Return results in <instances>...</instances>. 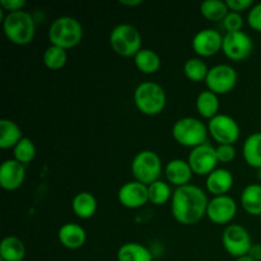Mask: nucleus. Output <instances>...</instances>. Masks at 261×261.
Returning a JSON list of instances; mask_svg holds the SVG:
<instances>
[{
	"label": "nucleus",
	"instance_id": "nucleus-36",
	"mask_svg": "<svg viewBox=\"0 0 261 261\" xmlns=\"http://www.w3.org/2000/svg\"><path fill=\"white\" fill-rule=\"evenodd\" d=\"M226 4L228 7L229 12L239 13V14L246 12V10L249 12L254 7V2L252 0H227Z\"/></svg>",
	"mask_w": 261,
	"mask_h": 261
},
{
	"label": "nucleus",
	"instance_id": "nucleus-6",
	"mask_svg": "<svg viewBox=\"0 0 261 261\" xmlns=\"http://www.w3.org/2000/svg\"><path fill=\"white\" fill-rule=\"evenodd\" d=\"M110 46L122 58H134L142 50L143 38L139 30L129 23H120L110 32Z\"/></svg>",
	"mask_w": 261,
	"mask_h": 261
},
{
	"label": "nucleus",
	"instance_id": "nucleus-29",
	"mask_svg": "<svg viewBox=\"0 0 261 261\" xmlns=\"http://www.w3.org/2000/svg\"><path fill=\"white\" fill-rule=\"evenodd\" d=\"M200 13L211 22H223L229 13L226 2L222 0H205L200 4Z\"/></svg>",
	"mask_w": 261,
	"mask_h": 261
},
{
	"label": "nucleus",
	"instance_id": "nucleus-33",
	"mask_svg": "<svg viewBox=\"0 0 261 261\" xmlns=\"http://www.w3.org/2000/svg\"><path fill=\"white\" fill-rule=\"evenodd\" d=\"M222 23H223V27L227 32H240L245 24L244 17L234 12H229Z\"/></svg>",
	"mask_w": 261,
	"mask_h": 261
},
{
	"label": "nucleus",
	"instance_id": "nucleus-32",
	"mask_svg": "<svg viewBox=\"0 0 261 261\" xmlns=\"http://www.w3.org/2000/svg\"><path fill=\"white\" fill-rule=\"evenodd\" d=\"M36 145L30 138H23L14 148H13V155H14V160L18 161L22 165H28V163L32 162L36 157Z\"/></svg>",
	"mask_w": 261,
	"mask_h": 261
},
{
	"label": "nucleus",
	"instance_id": "nucleus-20",
	"mask_svg": "<svg viewBox=\"0 0 261 261\" xmlns=\"http://www.w3.org/2000/svg\"><path fill=\"white\" fill-rule=\"evenodd\" d=\"M242 209L254 217L261 216V184H249L240 196Z\"/></svg>",
	"mask_w": 261,
	"mask_h": 261
},
{
	"label": "nucleus",
	"instance_id": "nucleus-30",
	"mask_svg": "<svg viewBox=\"0 0 261 261\" xmlns=\"http://www.w3.org/2000/svg\"><path fill=\"white\" fill-rule=\"evenodd\" d=\"M208 71V65L201 58H190L184 64V74L189 81L194 83L205 82Z\"/></svg>",
	"mask_w": 261,
	"mask_h": 261
},
{
	"label": "nucleus",
	"instance_id": "nucleus-31",
	"mask_svg": "<svg viewBox=\"0 0 261 261\" xmlns=\"http://www.w3.org/2000/svg\"><path fill=\"white\" fill-rule=\"evenodd\" d=\"M43 64L50 70H60L68 63V53L59 46L50 45L42 56Z\"/></svg>",
	"mask_w": 261,
	"mask_h": 261
},
{
	"label": "nucleus",
	"instance_id": "nucleus-41",
	"mask_svg": "<svg viewBox=\"0 0 261 261\" xmlns=\"http://www.w3.org/2000/svg\"><path fill=\"white\" fill-rule=\"evenodd\" d=\"M257 180H259V182L261 184V168L257 170Z\"/></svg>",
	"mask_w": 261,
	"mask_h": 261
},
{
	"label": "nucleus",
	"instance_id": "nucleus-34",
	"mask_svg": "<svg viewBox=\"0 0 261 261\" xmlns=\"http://www.w3.org/2000/svg\"><path fill=\"white\" fill-rule=\"evenodd\" d=\"M216 153L219 163H231L236 158V148L231 144L217 145Z\"/></svg>",
	"mask_w": 261,
	"mask_h": 261
},
{
	"label": "nucleus",
	"instance_id": "nucleus-15",
	"mask_svg": "<svg viewBox=\"0 0 261 261\" xmlns=\"http://www.w3.org/2000/svg\"><path fill=\"white\" fill-rule=\"evenodd\" d=\"M119 203L126 209H139L149 203L148 196V186L138 181H127L117 193Z\"/></svg>",
	"mask_w": 261,
	"mask_h": 261
},
{
	"label": "nucleus",
	"instance_id": "nucleus-19",
	"mask_svg": "<svg viewBox=\"0 0 261 261\" xmlns=\"http://www.w3.org/2000/svg\"><path fill=\"white\" fill-rule=\"evenodd\" d=\"M234 178L227 168H217L206 176L205 188L213 196L227 195L233 186Z\"/></svg>",
	"mask_w": 261,
	"mask_h": 261
},
{
	"label": "nucleus",
	"instance_id": "nucleus-7",
	"mask_svg": "<svg viewBox=\"0 0 261 261\" xmlns=\"http://www.w3.org/2000/svg\"><path fill=\"white\" fill-rule=\"evenodd\" d=\"M130 170L135 181L148 186L161 180L160 177L163 171L162 161L154 150H140L133 158Z\"/></svg>",
	"mask_w": 261,
	"mask_h": 261
},
{
	"label": "nucleus",
	"instance_id": "nucleus-5",
	"mask_svg": "<svg viewBox=\"0 0 261 261\" xmlns=\"http://www.w3.org/2000/svg\"><path fill=\"white\" fill-rule=\"evenodd\" d=\"M208 135V126L196 117H181L172 126V137L176 143L190 149L205 144Z\"/></svg>",
	"mask_w": 261,
	"mask_h": 261
},
{
	"label": "nucleus",
	"instance_id": "nucleus-23",
	"mask_svg": "<svg viewBox=\"0 0 261 261\" xmlns=\"http://www.w3.org/2000/svg\"><path fill=\"white\" fill-rule=\"evenodd\" d=\"M219 97L216 93L211 92L209 89L200 92L196 97L195 107L198 114L200 115L203 119L212 120L219 115Z\"/></svg>",
	"mask_w": 261,
	"mask_h": 261
},
{
	"label": "nucleus",
	"instance_id": "nucleus-27",
	"mask_svg": "<svg viewBox=\"0 0 261 261\" xmlns=\"http://www.w3.org/2000/svg\"><path fill=\"white\" fill-rule=\"evenodd\" d=\"M134 64L143 74H154L161 69V58L152 48L143 47L134 56Z\"/></svg>",
	"mask_w": 261,
	"mask_h": 261
},
{
	"label": "nucleus",
	"instance_id": "nucleus-21",
	"mask_svg": "<svg viewBox=\"0 0 261 261\" xmlns=\"http://www.w3.org/2000/svg\"><path fill=\"white\" fill-rule=\"evenodd\" d=\"M71 209L81 219H89L97 212V199L89 191H81L71 200Z\"/></svg>",
	"mask_w": 261,
	"mask_h": 261
},
{
	"label": "nucleus",
	"instance_id": "nucleus-3",
	"mask_svg": "<svg viewBox=\"0 0 261 261\" xmlns=\"http://www.w3.org/2000/svg\"><path fill=\"white\" fill-rule=\"evenodd\" d=\"M83 35L81 22L70 15H63L54 19L47 32L51 45L59 46L64 50L78 46L83 40Z\"/></svg>",
	"mask_w": 261,
	"mask_h": 261
},
{
	"label": "nucleus",
	"instance_id": "nucleus-8",
	"mask_svg": "<svg viewBox=\"0 0 261 261\" xmlns=\"http://www.w3.org/2000/svg\"><path fill=\"white\" fill-rule=\"evenodd\" d=\"M222 245L227 254L232 257H242L249 255L252 247L250 232L244 226L237 223H231L224 228L222 233Z\"/></svg>",
	"mask_w": 261,
	"mask_h": 261
},
{
	"label": "nucleus",
	"instance_id": "nucleus-17",
	"mask_svg": "<svg viewBox=\"0 0 261 261\" xmlns=\"http://www.w3.org/2000/svg\"><path fill=\"white\" fill-rule=\"evenodd\" d=\"M193 175L194 172L188 161L181 160V158L171 160L165 166L166 180L170 185L176 186V189L189 185L191 178H193Z\"/></svg>",
	"mask_w": 261,
	"mask_h": 261
},
{
	"label": "nucleus",
	"instance_id": "nucleus-9",
	"mask_svg": "<svg viewBox=\"0 0 261 261\" xmlns=\"http://www.w3.org/2000/svg\"><path fill=\"white\" fill-rule=\"evenodd\" d=\"M237 81H239V75L233 66L228 64H218L209 68L205 84L209 91L219 96V94H227L233 91Z\"/></svg>",
	"mask_w": 261,
	"mask_h": 261
},
{
	"label": "nucleus",
	"instance_id": "nucleus-38",
	"mask_svg": "<svg viewBox=\"0 0 261 261\" xmlns=\"http://www.w3.org/2000/svg\"><path fill=\"white\" fill-rule=\"evenodd\" d=\"M249 256L255 261H261V244L252 245L251 250L249 252Z\"/></svg>",
	"mask_w": 261,
	"mask_h": 261
},
{
	"label": "nucleus",
	"instance_id": "nucleus-22",
	"mask_svg": "<svg viewBox=\"0 0 261 261\" xmlns=\"http://www.w3.org/2000/svg\"><path fill=\"white\" fill-rule=\"evenodd\" d=\"M117 261H153L154 255L139 242H126L117 250Z\"/></svg>",
	"mask_w": 261,
	"mask_h": 261
},
{
	"label": "nucleus",
	"instance_id": "nucleus-12",
	"mask_svg": "<svg viewBox=\"0 0 261 261\" xmlns=\"http://www.w3.org/2000/svg\"><path fill=\"white\" fill-rule=\"evenodd\" d=\"M188 162L196 176H208L217 170L218 160H217L216 148L209 143L191 149L189 153Z\"/></svg>",
	"mask_w": 261,
	"mask_h": 261
},
{
	"label": "nucleus",
	"instance_id": "nucleus-2",
	"mask_svg": "<svg viewBox=\"0 0 261 261\" xmlns=\"http://www.w3.org/2000/svg\"><path fill=\"white\" fill-rule=\"evenodd\" d=\"M3 32L5 37L17 46L30 45L36 35V22L31 13L25 10L8 13L3 18Z\"/></svg>",
	"mask_w": 261,
	"mask_h": 261
},
{
	"label": "nucleus",
	"instance_id": "nucleus-11",
	"mask_svg": "<svg viewBox=\"0 0 261 261\" xmlns=\"http://www.w3.org/2000/svg\"><path fill=\"white\" fill-rule=\"evenodd\" d=\"M254 51V41L245 31L226 32L223 36L222 53L232 61H244Z\"/></svg>",
	"mask_w": 261,
	"mask_h": 261
},
{
	"label": "nucleus",
	"instance_id": "nucleus-16",
	"mask_svg": "<svg viewBox=\"0 0 261 261\" xmlns=\"http://www.w3.org/2000/svg\"><path fill=\"white\" fill-rule=\"evenodd\" d=\"M25 166L18 161L7 160L0 166V186L7 191H15L24 184Z\"/></svg>",
	"mask_w": 261,
	"mask_h": 261
},
{
	"label": "nucleus",
	"instance_id": "nucleus-40",
	"mask_svg": "<svg viewBox=\"0 0 261 261\" xmlns=\"http://www.w3.org/2000/svg\"><path fill=\"white\" fill-rule=\"evenodd\" d=\"M234 261H255L252 260L251 257L249 256V255H246V256H242V257H237V259H234Z\"/></svg>",
	"mask_w": 261,
	"mask_h": 261
},
{
	"label": "nucleus",
	"instance_id": "nucleus-18",
	"mask_svg": "<svg viewBox=\"0 0 261 261\" xmlns=\"http://www.w3.org/2000/svg\"><path fill=\"white\" fill-rule=\"evenodd\" d=\"M58 239L61 246L69 250H78L84 246L87 241V232L81 224L65 223L59 228Z\"/></svg>",
	"mask_w": 261,
	"mask_h": 261
},
{
	"label": "nucleus",
	"instance_id": "nucleus-14",
	"mask_svg": "<svg viewBox=\"0 0 261 261\" xmlns=\"http://www.w3.org/2000/svg\"><path fill=\"white\" fill-rule=\"evenodd\" d=\"M237 216V203L232 196L222 195L213 196L209 200L206 217L209 221L218 226L231 224L234 217Z\"/></svg>",
	"mask_w": 261,
	"mask_h": 261
},
{
	"label": "nucleus",
	"instance_id": "nucleus-25",
	"mask_svg": "<svg viewBox=\"0 0 261 261\" xmlns=\"http://www.w3.org/2000/svg\"><path fill=\"white\" fill-rule=\"evenodd\" d=\"M25 257V246L17 236H7L0 244L2 261H23Z\"/></svg>",
	"mask_w": 261,
	"mask_h": 261
},
{
	"label": "nucleus",
	"instance_id": "nucleus-39",
	"mask_svg": "<svg viewBox=\"0 0 261 261\" xmlns=\"http://www.w3.org/2000/svg\"><path fill=\"white\" fill-rule=\"evenodd\" d=\"M119 3L121 5H124V7L134 8V7H139V5H142L143 0H120Z\"/></svg>",
	"mask_w": 261,
	"mask_h": 261
},
{
	"label": "nucleus",
	"instance_id": "nucleus-13",
	"mask_svg": "<svg viewBox=\"0 0 261 261\" xmlns=\"http://www.w3.org/2000/svg\"><path fill=\"white\" fill-rule=\"evenodd\" d=\"M223 35L214 28H204L194 35L191 47L199 58H212L222 51Z\"/></svg>",
	"mask_w": 261,
	"mask_h": 261
},
{
	"label": "nucleus",
	"instance_id": "nucleus-24",
	"mask_svg": "<svg viewBox=\"0 0 261 261\" xmlns=\"http://www.w3.org/2000/svg\"><path fill=\"white\" fill-rule=\"evenodd\" d=\"M22 129L17 122L9 119L0 120V148L10 149L14 148L23 139Z\"/></svg>",
	"mask_w": 261,
	"mask_h": 261
},
{
	"label": "nucleus",
	"instance_id": "nucleus-10",
	"mask_svg": "<svg viewBox=\"0 0 261 261\" xmlns=\"http://www.w3.org/2000/svg\"><path fill=\"white\" fill-rule=\"evenodd\" d=\"M209 135L214 139V142L221 144L233 145L240 139L241 129L236 120L229 115L219 114L216 117L208 121Z\"/></svg>",
	"mask_w": 261,
	"mask_h": 261
},
{
	"label": "nucleus",
	"instance_id": "nucleus-26",
	"mask_svg": "<svg viewBox=\"0 0 261 261\" xmlns=\"http://www.w3.org/2000/svg\"><path fill=\"white\" fill-rule=\"evenodd\" d=\"M242 157L252 168H261V133H254L246 138L242 147Z\"/></svg>",
	"mask_w": 261,
	"mask_h": 261
},
{
	"label": "nucleus",
	"instance_id": "nucleus-1",
	"mask_svg": "<svg viewBox=\"0 0 261 261\" xmlns=\"http://www.w3.org/2000/svg\"><path fill=\"white\" fill-rule=\"evenodd\" d=\"M209 199L199 186L189 184L175 189L171 199V213L177 223L194 226L206 216Z\"/></svg>",
	"mask_w": 261,
	"mask_h": 261
},
{
	"label": "nucleus",
	"instance_id": "nucleus-4",
	"mask_svg": "<svg viewBox=\"0 0 261 261\" xmlns=\"http://www.w3.org/2000/svg\"><path fill=\"white\" fill-rule=\"evenodd\" d=\"M133 99L138 111L145 116H157L163 112L167 105L166 91L155 82H143L138 84Z\"/></svg>",
	"mask_w": 261,
	"mask_h": 261
},
{
	"label": "nucleus",
	"instance_id": "nucleus-35",
	"mask_svg": "<svg viewBox=\"0 0 261 261\" xmlns=\"http://www.w3.org/2000/svg\"><path fill=\"white\" fill-rule=\"evenodd\" d=\"M247 23L256 32H261V3L254 4L247 13Z\"/></svg>",
	"mask_w": 261,
	"mask_h": 261
},
{
	"label": "nucleus",
	"instance_id": "nucleus-42",
	"mask_svg": "<svg viewBox=\"0 0 261 261\" xmlns=\"http://www.w3.org/2000/svg\"><path fill=\"white\" fill-rule=\"evenodd\" d=\"M259 221H260V224H261V216L259 217Z\"/></svg>",
	"mask_w": 261,
	"mask_h": 261
},
{
	"label": "nucleus",
	"instance_id": "nucleus-28",
	"mask_svg": "<svg viewBox=\"0 0 261 261\" xmlns=\"http://www.w3.org/2000/svg\"><path fill=\"white\" fill-rule=\"evenodd\" d=\"M172 189L167 181L158 180L155 182L148 185V196H149V203L153 205H165L172 199Z\"/></svg>",
	"mask_w": 261,
	"mask_h": 261
},
{
	"label": "nucleus",
	"instance_id": "nucleus-37",
	"mask_svg": "<svg viewBox=\"0 0 261 261\" xmlns=\"http://www.w3.org/2000/svg\"><path fill=\"white\" fill-rule=\"evenodd\" d=\"M25 0H0V7L8 13H14L23 10L25 7Z\"/></svg>",
	"mask_w": 261,
	"mask_h": 261
}]
</instances>
